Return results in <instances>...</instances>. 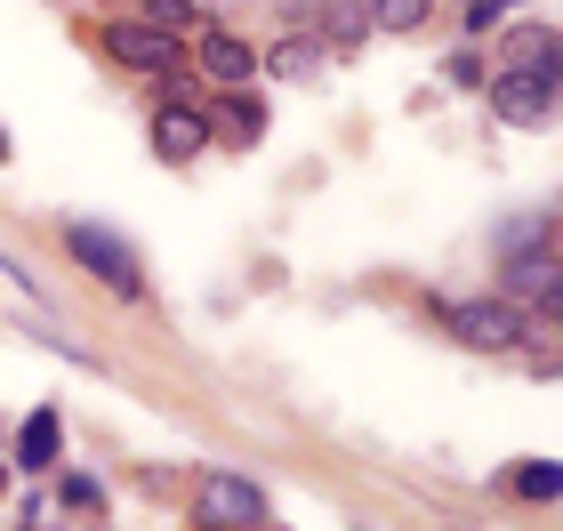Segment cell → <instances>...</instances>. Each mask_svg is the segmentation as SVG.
Here are the masks:
<instances>
[{
    "label": "cell",
    "mask_w": 563,
    "mask_h": 531,
    "mask_svg": "<svg viewBox=\"0 0 563 531\" xmlns=\"http://www.w3.org/2000/svg\"><path fill=\"white\" fill-rule=\"evenodd\" d=\"M330 41H339V48L363 41V0H330Z\"/></svg>",
    "instance_id": "9a60e30c"
},
{
    "label": "cell",
    "mask_w": 563,
    "mask_h": 531,
    "mask_svg": "<svg viewBox=\"0 0 563 531\" xmlns=\"http://www.w3.org/2000/svg\"><path fill=\"white\" fill-rule=\"evenodd\" d=\"M65 250H73V258H81L106 290H121V298H137V290H145L137 250L121 242V234H106V225H89V218H81V225H65Z\"/></svg>",
    "instance_id": "6da1fadb"
},
{
    "label": "cell",
    "mask_w": 563,
    "mask_h": 531,
    "mask_svg": "<svg viewBox=\"0 0 563 531\" xmlns=\"http://www.w3.org/2000/svg\"><path fill=\"white\" fill-rule=\"evenodd\" d=\"M451 339H467V346H483V354L523 346V314H516V298H467V307H451Z\"/></svg>",
    "instance_id": "3957f363"
},
{
    "label": "cell",
    "mask_w": 563,
    "mask_h": 531,
    "mask_svg": "<svg viewBox=\"0 0 563 531\" xmlns=\"http://www.w3.org/2000/svg\"><path fill=\"white\" fill-rule=\"evenodd\" d=\"M516 9H523V0H475V9H467V33H492V24H507Z\"/></svg>",
    "instance_id": "e0dca14e"
},
{
    "label": "cell",
    "mask_w": 563,
    "mask_h": 531,
    "mask_svg": "<svg viewBox=\"0 0 563 531\" xmlns=\"http://www.w3.org/2000/svg\"><path fill=\"white\" fill-rule=\"evenodd\" d=\"M194 516L210 523V531H258V516H266V499H258V484H242V475H201V491H194Z\"/></svg>",
    "instance_id": "7a4b0ae2"
},
{
    "label": "cell",
    "mask_w": 563,
    "mask_h": 531,
    "mask_svg": "<svg viewBox=\"0 0 563 531\" xmlns=\"http://www.w3.org/2000/svg\"><path fill=\"white\" fill-rule=\"evenodd\" d=\"M194 0H145V24H153V33H169V41H186L194 33Z\"/></svg>",
    "instance_id": "4fadbf2b"
},
{
    "label": "cell",
    "mask_w": 563,
    "mask_h": 531,
    "mask_svg": "<svg viewBox=\"0 0 563 531\" xmlns=\"http://www.w3.org/2000/svg\"><path fill=\"white\" fill-rule=\"evenodd\" d=\"M371 16L387 24V33H419V24H427V0H371Z\"/></svg>",
    "instance_id": "5bb4252c"
},
{
    "label": "cell",
    "mask_w": 563,
    "mask_h": 531,
    "mask_svg": "<svg viewBox=\"0 0 563 531\" xmlns=\"http://www.w3.org/2000/svg\"><path fill=\"white\" fill-rule=\"evenodd\" d=\"M266 73H282V81H314V73H322V41H282V48H266V57H258Z\"/></svg>",
    "instance_id": "8fae6325"
},
{
    "label": "cell",
    "mask_w": 563,
    "mask_h": 531,
    "mask_svg": "<svg viewBox=\"0 0 563 531\" xmlns=\"http://www.w3.org/2000/svg\"><path fill=\"white\" fill-rule=\"evenodd\" d=\"M106 48L121 65H137V73H177V65H186V48H177L169 33H153V24H113Z\"/></svg>",
    "instance_id": "5b68a950"
},
{
    "label": "cell",
    "mask_w": 563,
    "mask_h": 531,
    "mask_svg": "<svg viewBox=\"0 0 563 531\" xmlns=\"http://www.w3.org/2000/svg\"><path fill=\"white\" fill-rule=\"evenodd\" d=\"M507 298H540V307H555V258H548V250L507 258Z\"/></svg>",
    "instance_id": "9c48e42d"
},
{
    "label": "cell",
    "mask_w": 563,
    "mask_h": 531,
    "mask_svg": "<svg viewBox=\"0 0 563 531\" xmlns=\"http://www.w3.org/2000/svg\"><path fill=\"white\" fill-rule=\"evenodd\" d=\"M201 145H210V113H186V106L153 113V154H162V162H194Z\"/></svg>",
    "instance_id": "52a82bcc"
},
{
    "label": "cell",
    "mask_w": 563,
    "mask_h": 531,
    "mask_svg": "<svg viewBox=\"0 0 563 531\" xmlns=\"http://www.w3.org/2000/svg\"><path fill=\"white\" fill-rule=\"evenodd\" d=\"M499 73H555V33L548 24H507V65Z\"/></svg>",
    "instance_id": "ba28073f"
},
{
    "label": "cell",
    "mask_w": 563,
    "mask_h": 531,
    "mask_svg": "<svg viewBox=\"0 0 563 531\" xmlns=\"http://www.w3.org/2000/svg\"><path fill=\"white\" fill-rule=\"evenodd\" d=\"M57 443H65V427H57V411H33L24 419V435H16V467H57Z\"/></svg>",
    "instance_id": "30bf717a"
},
{
    "label": "cell",
    "mask_w": 563,
    "mask_h": 531,
    "mask_svg": "<svg viewBox=\"0 0 563 531\" xmlns=\"http://www.w3.org/2000/svg\"><path fill=\"white\" fill-rule=\"evenodd\" d=\"M492 106H499V121L531 130V121H548V106H555V73H499V81H492Z\"/></svg>",
    "instance_id": "277c9868"
},
{
    "label": "cell",
    "mask_w": 563,
    "mask_h": 531,
    "mask_svg": "<svg viewBox=\"0 0 563 531\" xmlns=\"http://www.w3.org/2000/svg\"><path fill=\"white\" fill-rule=\"evenodd\" d=\"M194 57H201V73H210V81H225V89L258 81V48L234 41V33H201V41H194Z\"/></svg>",
    "instance_id": "8992f818"
},
{
    "label": "cell",
    "mask_w": 563,
    "mask_h": 531,
    "mask_svg": "<svg viewBox=\"0 0 563 531\" xmlns=\"http://www.w3.org/2000/svg\"><path fill=\"white\" fill-rule=\"evenodd\" d=\"M258 130H266V113H258V97H242V89L225 97V106H218V121H210V137H242V145L258 137Z\"/></svg>",
    "instance_id": "7c38bea8"
},
{
    "label": "cell",
    "mask_w": 563,
    "mask_h": 531,
    "mask_svg": "<svg viewBox=\"0 0 563 531\" xmlns=\"http://www.w3.org/2000/svg\"><path fill=\"white\" fill-rule=\"evenodd\" d=\"M516 491H523V499H555V491H563V475H555V460H531V467L516 475Z\"/></svg>",
    "instance_id": "2e32d148"
}]
</instances>
